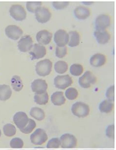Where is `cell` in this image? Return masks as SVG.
Here are the masks:
<instances>
[{
  "label": "cell",
  "mask_w": 116,
  "mask_h": 150,
  "mask_svg": "<svg viewBox=\"0 0 116 150\" xmlns=\"http://www.w3.org/2000/svg\"><path fill=\"white\" fill-rule=\"evenodd\" d=\"M52 63L49 59H44L38 62L36 65V71L41 76L49 75L52 71Z\"/></svg>",
  "instance_id": "cell-1"
},
{
  "label": "cell",
  "mask_w": 116,
  "mask_h": 150,
  "mask_svg": "<svg viewBox=\"0 0 116 150\" xmlns=\"http://www.w3.org/2000/svg\"><path fill=\"white\" fill-rule=\"evenodd\" d=\"M71 110L73 115L78 118H85L90 113V108L89 106L82 102L75 103L72 106Z\"/></svg>",
  "instance_id": "cell-2"
},
{
  "label": "cell",
  "mask_w": 116,
  "mask_h": 150,
  "mask_svg": "<svg viewBox=\"0 0 116 150\" xmlns=\"http://www.w3.org/2000/svg\"><path fill=\"white\" fill-rule=\"evenodd\" d=\"M48 138L46 132L42 129H37L31 135V142L35 145H41L46 142Z\"/></svg>",
  "instance_id": "cell-3"
},
{
  "label": "cell",
  "mask_w": 116,
  "mask_h": 150,
  "mask_svg": "<svg viewBox=\"0 0 116 150\" xmlns=\"http://www.w3.org/2000/svg\"><path fill=\"white\" fill-rule=\"evenodd\" d=\"M96 77L90 71H87L79 78V84L81 87L89 88L91 85L96 83Z\"/></svg>",
  "instance_id": "cell-4"
},
{
  "label": "cell",
  "mask_w": 116,
  "mask_h": 150,
  "mask_svg": "<svg viewBox=\"0 0 116 150\" xmlns=\"http://www.w3.org/2000/svg\"><path fill=\"white\" fill-rule=\"evenodd\" d=\"M9 13L10 16L17 21H22L26 17V11L21 5H12L9 9Z\"/></svg>",
  "instance_id": "cell-5"
},
{
  "label": "cell",
  "mask_w": 116,
  "mask_h": 150,
  "mask_svg": "<svg viewBox=\"0 0 116 150\" xmlns=\"http://www.w3.org/2000/svg\"><path fill=\"white\" fill-rule=\"evenodd\" d=\"M54 84L57 88L64 90L73 84V80L68 74L57 75L54 79Z\"/></svg>",
  "instance_id": "cell-6"
},
{
  "label": "cell",
  "mask_w": 116,
  "mask_h": 150,
  "mask_svg": "<svg viewBox=\"0 0 116 150\" xmlns=\"http://www.w3.org/2000/svg\"><path fill=\"white\" fill-rule=\"evenodd\" d=\"M62 148H74L77 146V139L74 135L69 133L64 134L60 138Z\"/></svg>",
  "instance_id": "cell-7"
},
{
  "label": "cell",
  "mask_w": 116,
  "mask_h": 150,
  "mask_svg": "<svg viewBox=\"0 0 116 150\" xmlns=\"http://www.w3.org/2000/svg\"><path fill=\"white\" fill-rule=\"evenodd\" d=\"M35 17L39 23H45L49 21L52 14L49 9L46 7H39L35 12Z\"/></svg>",
  "instance_id": "cell-8"
},
{
  "label": "cell",
  "mask_w": 116,
  "mask_h": 150,
  "mask_svg": "<svg viewBox=\"0 0 116 150\" xmlns=\"http://www.w3.org/2000/svg\"><path fill=\"white\" fill-rule=\"evenodd\" d=\"M111 19L107 14H101L96 17L95 21L97 31H104L110 26Z\"/></svg>",
  "instance_id": "cell-9"
},
{
  "label": "cell",
  "mask_w": 116,
  "mask_h": 150,
  "mask_svg": "<svg viewBox=\"0 0 116 150\" xmlns=\"http://www.w3.org/2000/svg\"><path fill=\"white\" fill-rule=\"evenodd\" d=\"M33 46V40L29 35L22 37L18 42V47L21 52H27L31 50Z\"/></svg>",
  "instance_id": "cell-10"
},
{
  "label": "cell",
  "mask_w": 116,
  "mask_h": 150,
  "mask_svg": "<svg viewBox=\"0 0 116 150\" xmlns=\"http://www.w3.org/2000/svg\"><path fill=\"white\" fill-rule=\"evenodd\" d=\"M54 40L57 46H65L69 42V34L64 30H59L55 34Z\"/></svg>",
  "instance_id": "cell-11"
},
{
  "label": "cell",
  "mask_w": 116,
  "mask_h": 150,
  "mask_svg": "<svg viewBox=\"0 0 116 150\" xmlns=\"http://www.w3.org/2000/svg\"><path fill=\"white\" fill-rule=\"evenodd\" d=\"M5 33L9 38L16 40L21 37L23 32L18 26L12 25L6 27L5 29Z\"/></svg>",
  "instance_id": "cell-12"
},
{
  "label": "cell",
  "mask_w": 116,
  "mask_h": 150,
  "mask_svg": "<svg viewBox=\"0 0 116 150\" xmlns=\"http://www.w3.org/2000/svg\"><path fill=\"white\" fill-rule=\"evenodd\" d=\"M46 52L47 51L45 46L40 44L35 43L32 46L29 53L32 56L31 59L33 60L42 58L46 55Z\"/></svg>",
  "instance_id": "cell-13"
},
{
  "label": "cell",
  "mask_w": 116,
  "mask_h": 150,
  "mask_svg": "<svg viewBox=\"0 0 116 150\" xmlns=\"http://www.w3.org/2000/svg\"><path fill=\"white\" fill-rule=\"evenodd\" d=\"M29 120V118H28V115L24 112H17L13 117L14 124L20 129H23L27 126Z\"/></svg>",
  "instance_id": "cell-14"
},
{
  "label": "cell",
  "mask_w": 116,
  "mask_h": 150,
  "mask_svg": "<svg viewBox=\"0 0 116 150\" xmlns=\"http://www.w3.org/2000/svg\"><path fill=\"white\" fill-rule=\"evenodd\" d=\"M31 89L35 93H43L46 92L48 89V84L46 81L41 79L34 80L31 83Z\"/></svg>",
  "instance_id": "cell-15"
},
{
  "label": "cell",
  "mask_w": 116,
  "mask_h": 150,
  "mask_svg": "<svg viewBox=\"0 0 116 150\" xmlns=\"http://www.w3.org/2000/svg\"><path fill=\"white\" fill-rule=\"evenodd\" d=\"M52 34L49 31L43 30L37 33L36 40L41 45H47L50 43L52 38Z\"/></svg>",
  "instance_id": "cell-16"
},
{
  "label": "cell",
  "mask_w": 116,
  "mask_h": 150,
  "mask_svg": "<svg viewBox=\"0 0 116 150\" xmlns=\"http://www.w3.org/2000/svg\"><path fill=\"white\" fill-rule=\"evenodd\" d=\"M106 56L102 54H96L90 59V64L94 67H100L106 64Z\"/></svg>",
  "instance_id": "cell-17"
},
{
  "label": "cell",
  "mask_w": 116,
  "mask_h": 150,
  "mask_svg": "<svg viewBox=\"0 0 116 150\" xmlns=\"http://www.w3.org/2000/svg\"><path fill=\"white\" fill-rule=\"evenodd\" d=\"M74 13L77 18L84 20L90 16V9L85 6H78L74 10Z\"/></svg>",
  "instance_id": "cell-18"
},
{
  "label": "cell",
  "mask_w": 116,
  "mask_h": 150,
  "mask_svg": "<svg viewBox=\"0 0 116 150\" xmlns=\"http://www.w3.org/2000/svg\"><path fill=\"white\" fill-rule=\"evenodd\" d=\"M94 35L96 38L98 43L101 45H104L107 43L110 39V35L107 31H96L94 32Z\"/></svg>",
  "instance_id": "cell-19"
},
{
  "label": "cell",
  "mask_w": 116,
  "mask_h": 150,
  "mask_svg": "<svg viewBox=\"0 0 116 150\" xmlns=\"http://www.w3.org/2000/svg\"><path fill=\"white\" fill-rule=\"evenodd\" d=\"M12 95V91L8 85H0V100L6 101L8 100Z\"/></svg>",
  "instance_id": "cell-20"
},
{
  "label": "cell",
  "mask_w": 116,
  "mask_h": 150,
  "mask_svg": "<svg viewBox=\"0 0 116 150\" xmlns=\"http://www.w3.org/2000/svg\"><path fill=\"white\" fill-rule=\"evenodd\" d=\"M51 100L54 105L57 106L62 105L66 102V99L62 92H56L52 93Z\"/></svg>",
  "instance_id": "cell-21"
},
{
  "label": "cell",
  "mask_w": 116,
  "mask_h": 150,
  "mask_svg": "<svg viewBox=\"0 0 116 150\" xmlns=\"http://www.w3.org/2000/svg\"><path fill=\"white\" fill-rule=\"evenodd\" d=\"M69 42L68 43L70 47H75L80 44V34L75 31H71L69 33Z\"/></svg>",
  "instance_id": "cell-22"
},
{
  "label": "cell",
  "mask_w": 116,
  "mask_h": 150,
  "mask_svg": "<svg viewBox=\"0 0 116 150\" xmlns=\"http://www.w3.org/2000/svg\"><path fill=\"white\" fill-rule=\"evenodd\" d=\"M30 115L38 121H42L44 119L45 114L43 109L38 107H33L30 111Z\"/></svg>",
  "instance_id": "cell-23"
},
{
  "label": "cell",
  "mask_w": 116,
  "mask_h": 150,
  "mask_svg": "<svg viewBox=\"0 0 116 150\" xmlns=\"http://www.w3.org/2000/svg\"><path fill=\"white\" fill-rule=\"evenodd\" d=\"M114 104L111 101L108 100H104L100 103L99 109L100 111L102 113H109L113 110Z\"/></svg>",
  "instance_id": "cell-24"
},
{
  "label": "cell",
  "mask_w": 116,
  "mask_h": 150,
  "mask_svg": "<svg viewBox=\"0 0 116 150\" xmlns=\"http://www.w3.org/2000/svg\"><path fill=\"white\" fill-rule=\"evenodd\" d=\"M34 99L35 103H36L37 104L45 105L48 103L49 99V95L47 92L41 94L35 93L34 97Z\"/></svg>",
  "instance_id": "cell-25"
},
{
  "label": "cell",
  "mask_w": 116,
  "mask_h": 150,
  "mask_svg": "<svg viewBox=\"0 0 116 150\" xmlns=\"http://www.w3.org/2000/svg\"><path fill=\"white\" fill-rule=\"evenodd\" d=\"M12 88L16 92H19L23 89V82L20 77L18 75H14L11 80Z\"/></svg>",
  "instance_id": "cell-26"
},
{
  "label": "cell",
  "mask_w": 116,
  "mask_h": 150,
  "mask_svg": "<svg viewBox=\"0 0 116 150\" xmlns=\"http://www.w3.org/2000/svg\"><path fill=\"white\" fill-rule=\"evenodd\" d=\"M68 69V65L66 62L59 61L55 64V69L58 74H63L66 72Z\"/></svg>",
  "instance_id": "cell-27"
},
{
  "label": "cell",
  "mask_w": 116,
  "mask_h": 150,
  "mask_svg": "<svg viewBox=\"0 0 116 150\" xmlns=\"http://www.w3.org/2000/svg\"><path fill=\"white\" fill-rule=\"evenodd\" d=\"M4 134L8 137H12L14 136L16 133V129L14 125L8 124L4 126L3 127Z\"/></svg>",
  "instance_id": "cell-28"
},
{
  "label": "cell",
  "mask_w": 116,
  "mask_h": 150,
  "mask_svg": "<svg viewBox=\"0 0 116 150\" xmlns=\"http://www.w3.org/2000/svg\"><path fill=\"white\" fill-rule=\"evenodd\" d=\"M71 74L75 76H78L81 75L83 72V67L81 64H74L71 66Z\"/></svg>",
  "instance_id": "cell-29"
},
{
  "label": "cell",
  "mask_w": 116,
  "mask_h": 150,
  "mask_svg": "<svg viewBox=\"0 0 116 150\" xmlns=\"http://www.w3.org/2000/svg\"><path fill=\"white\" fill-rule=\"evenodd\" d=\"M36 124L35 121L32 119H29L28 124L27 125V126L23 129H21L20 130L24 134H29L34 130V129L36 127Z\"/></svg>",
  "instance_id": "cell-30"
},
{
  "label": "cell",
  "mask_w": 116,
  "mask_h": 150,
  "mask_svg": "<svg viewBox=\"0 0 116 150\" xmlns=\"http://www.w3.org/2000/svg\"><path fill=\"white\" fill-rule=\"evenodd\" d=\"M78 95V91L74 88H70L65 92L66 98L69 100H74L76 99Z\"/></svg>",
  "instance_id": "cell-31"
},
{
  "label": "cell",
  "mask_w": 116,
  "mask_h": 150,
  "mask_svg": "<svg viewBox=\"0 0 116 150\" xmlns=\"http://www.w3.org/2000/svg\"><path fill=\"white\" fill-rule=\"evenodd\" d=\"M42 5L41 2H28L27 3V8L29 12L35 13L36 10L41 7Z\"/></svg>",
  "instance_id": "cell-32"
},
{
  "label": "cell",
  "mask_w": 116,
  "mask_h": 150,
  "mask_svg": "<svg viewBox=\"0 0 116 150\" xmlns=\"http://www.w3.org/2000/svg\"><path fill=\"white\" fill-rule=\"evenodd\" d=\"M10 146L12 148H22L24 146V142L21 138L16 137L11 140Z\"/></svg>",
  "instance_id": "cell-33"
},
{
  "label": "cell",
  "mask_w": 116,
  "mask_h": 150,
  "mask_svg": "<svg viewBox=\"0 0 116 150\" xmlns=\"http://www.w3.org/2000/svg\"><path fill=\"white\" fill-rule=\"evenodd\" d=\"M67 53V49L65 46H57L55 49V55L59 58H62L66 56Z\"/></svg>",
  "instance_id": "cell-34"
},
{
  "label": "cell",
  "mask_w": 116,
  "mask_h": 150,
  "mask_svg": "<svg viewBox=\"0 0 116 150\" xmlns=\"http://www.w3.org/2000/svg\"><path fill=\"white\" fill-rule=\"evenodd\" d=\"M60 146V141L58 138H54L50 139L47 145V148H58Z\"/></svg>",
  "instance_id": "cell-35"
},
{
  "label": "cell",
  "mask_w": 116,
  "mask_h": 150,
  "mask_svg": "<svg viewBox=\"0 0 116 150\" xmlns=\"http://www.w3.org/2000/svg\"><path fill=\"white\" fill-rule=\"evenodd\" d=\"M106 96L109 101H114V86L108 88L106 93Z\"/></svg>",
  "instance_id": "cell-36"
},
{
  "label": "cell",
  "mask_w": 116,
  "mask_h": 150,
  "mask_svg": "<svg viewBox=\"0 0 116 150\" xmlns=\"http://www.w3.org/2000/svg\"><path fill=\"white\" fill-rule=\"evenodd\" d=\"M69 2H54L52 5L54 8L57 9H63L69 5Z\"/></svg>",
  "instance_id": "cell-37"
},
{
  "label": "cell",
  "mask_w": 116,
  "mask_h": 150,
  "mask_svg": "<svg viewBox=\"0 0 116 150\" xmlns=\"http://www.w3.org/2000/svg\"><path fill=\"white\" fill-rule=\"evenodd\" d=\"M114 125H112L108 126L106 130V134L107 137L110 138H114Z\"/></svg>",
  "instance_id": "cell-38"
},
{
  "label": "cell",
  "mask_w": 116,
  "mask_h": 150,
  "mask_svg": "<svg viewBox=\"0 0 116 150\" xmlns=\"http://www.w3.org/2000/svg\"><path fill=\"white\" fill-rule=\"evenodd\" d=\"M1 135H2V132H1V130H0V137L1 136Z\"/></svg>",
  "instance_id": "cell-39"
}]
</instances>
